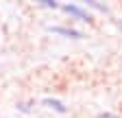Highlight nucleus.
<instances>
[{"mask_svg": "<svg viewBox=\"0 0 122 118\" xmlns=\"http://www.w3.org/2000/svg\"><path fill=\"white\" fill-rule=\"evenodd\" d=\"M61 11L66 13V16L74 18V20H79V22H85V24H94V16L81 5V2H63L59 7Z\"/></svg>", "mask_w": 122, "mask_h": 118, "instance_id": "1", "label": "nucleus"}, {"mask_svg": "<svg viewBox=\"0 0 122 118\" xmlns=\"http://www.w3.org/2000/svg\"><path fill=\"white\" fill-rule=\"evenodd\" d=\"M46 31L52 33V35H59V37H66V39H83L85 37L83 31H79L74 26H66V24H50Z\"/></svg>", "mask_w": 122, "mask_h": 118, "instance_id": "2", "label": "nucleus"}, {"mask_svg": "<svg viewBox=\"0 0 122 118\" xmlns=\"http://www.w3.org/2000/svg\"><path fill=\"white\" fill-rule=\"evenodd\" d=\"M41 105H44V107H48V109H52V112H57V114H68V105H66L61 98L46 96V98L41 101Z\"/></svg>", "mask_w": 122, "mask_h": 118, "instance_id": "3", "label": "nucleus"}, {"mask_svg": "<svg viewBox=\"0 0 122 118\" xmlns=\"http://www.w3.org/2000/svg\"><path fill=\"white\" fill-rule=\"evenodd\" d=\"M87 11H98V13H111V9H109V5H105V2H98V0H85V2H81Z\"/></svg>", "mask_w": 122, "mask_h": 118, "instance_id": "4", "label": "nucleus"}, {"mask_svg": "<svg viewBox=\"0 0 122 118\" xmlns=\"http://www.w3.org/2000/svg\"><path fill=\"white\" fill-rule=\"evenodd\" d=\"M37 5H39V7H41V9H52V11H55V9H59V7H61V5H59V2H55V0H39V2H37Z\"/></svg>", "mask_w": 122, "mask_h": 118, "instance_id": "5", "label": "nucleus"}, {"mask_svg": "<svg viewBox=\"0 0 122 118\" xmlns=\"http://www.w3.org/2000/svg\"><path fill=\"white\" fill-rule=\"evenodd\" d=\"M30 105H33V101H30V103H18V109L24 112V114H28L30 112Z\"/></svg>", "mask_w": 122, "mask_h": 118, "instance_id": "6", "label": "nucleus"}, {"mask_svg": "<svg viewBox=\"0 0 122 118\" xmlns=\"http://www.w3.org/2000/svg\"><path fill=\"white\" fill-rule=\"evenodd\" d=\"M98 118H120L118 114H113V112H100L98 114Z\"/></svg>", "mask_w": 122, "mask_h": 118, "instance_id": "7", "label": "nucleus"}, {"mask_svg": "<svg viewBox=\"0 0 122 118\" xmlns=\"http://www.w3.org/2000/svg\"><path fill=\"white\" fill-rule=\"evenodd\" d=\"M118 28H120V31H122V18L118 20Z\"/></svg>", "mask_w": 122, "mask_h": 118, "instance_id": "8", "label": "nucleus"}]
</instances>
